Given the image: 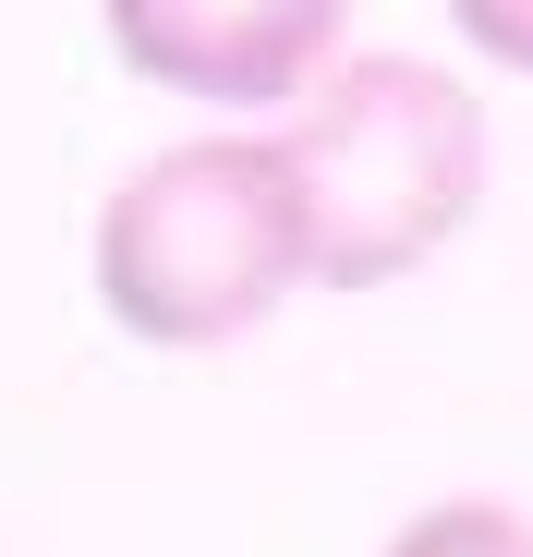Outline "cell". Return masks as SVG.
<instances>
[{"instance_id": "obj_5", "label": "cell", "mask_w": 533, "mask_h": 557, "mask_svg": "<svg viewBox=\"0 0 533 557\" xmlns=\"http://www.w3.org/2000/svg\"><path fill=\"white\" fill-rule=\"evenodd\" d=\"M449 37H461L473 61H497V73L533 85V0H449Z\"/></svg>"}, {"instance_id": "obj_4", "label": "cell", "mask_w": 533, "mask_h": 557, "mask_svg": "<svg viewBox=\"0 0 533 557\" xmlns=\"http://www.w3.org/2000/svg\"><path fill=\"white\" fill-rule=\"evenodd\" d=\"M376 557H533V521L509 497H424Z\"/></svg>"}, {"instance_id": "obj_1", "label": "cell", "mask_w": 533, "mask_h": 557, "mask_svg": "<svg viewBox=\"0 0 533 557\" xmlns=\"http://www.w3.org/2000/svg\"><path fill=\"white\" fill-rule=\"evenodd\" d=\"M280 170L303 207L315 292H400L485 219V98L424 49H339L280 110Z\"/></svg>"}, {"instance_id": "obj_2", "label": "cell", "mask_w": 533, "mask_h": 557, "mask_svg": "<svg viewBox=\"0 0 533 557\" xmlns=\"http://www.w3.org/2000/svg\"><path fill=\"white\" fill-rule=\"evenodd\" d=\"M85 278H98V315L134 351H231V339H255L292 292H315L280 134H183V146L134 158L98 195Z\"/></svg>"}, {"instance_id": "obj_3", "label": "cell", "mask_w": 533, "mask_h": 557, "mask_svg": "<svg viewBox=\"0 0 533 557\" xmlns=\"http://www.w3.org/2000/svg\"><path fill=\"white\" fill-rule=\"evenodd\" d=\"M98 37L158 98L255 122L351 49V0H98Z\"/></svg>"}]
</instances>
